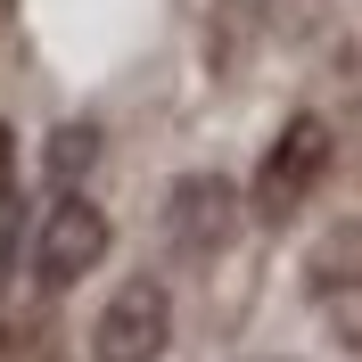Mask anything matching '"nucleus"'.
Listing matches in <instances>:
<instances>
[{"label": "nucleus", "mask_w": 362, "mask_h": 362, "mask_svg": "<svg viewBox=\"0 0 362 362\" xmlns=\"http://www.w3.org/2000/svg\"><path fill=\"white\" fill-rule=\"evenodd\" d=\"M230 239H239V189L223 173H181L165 198V247L181 264H214Z\"/></svg>", "instance_id": "f257e3e1"}, {"label": "nucleus", "mask_w": 362, "mask_h": 362, "mask_svg": "<svg viewBox=\"0 0 362 362\" xmlns=\"http://www.w3.org/2000/svg\"><path fill=\"white\" fill-rule=\"evenodd\" d=\"M305 296H313L321 329H329L346 354H362V223H338L313 255H305Z\"/></svg>", "instance_id": "f03ea898"}, {"label": "nucleus", "mask_w": 362, "mask_h": 362, "mask_svg": "<svg viewBox=\"0 0 362 362\" xmlns=\"http://www.w3.org/2000/svg\"><path fill=\"white\" fill-rule=\"evenodd\" d=\"M321 173H329V124L321 115H296L288 132H280V148L264 157V173H255V223H288V214H305V198L321 189Z\"/></svg>", "instance_id": "7ed1b4c3"}, {"label": "nucleus", "mask_w": 362, "mask_h": 362, "mask_svg": "<svg viewBox=\"0 0 362 362\" xmlns=\"http://www.w3.org/2000/svg\"><path fill=\"white\" fill-rule=\"evenodd\" d=\"M173 346V296L165 280H124L90 329V362H165Z\"/></svg>", "instance_id": "20e7f679"}, {"label": "nucleus", "mask_w": 362, "mask_h": 362, "mask_svg": "<svg viewBox=\"0 0 362 362\" xmlns=\"http://www.w3.org/2000/svg\"><path fill=\"white\" fill-rule=\"evenodd\" d=\"M107 214L83 198V189H66V198L42 214V255H33V272H42V288H74L83 272H99V255H107Z\"/></svg>", "instance_id": "39448f33"}, {"label": "nucleus", "mask_w": 362, "mask_h": 362, "mask_svg": "<svg viewBox=\"0 0 362 362\" xmlns=\"http://www.w3.org/2000/svg\"><path fill=\"white\" fill-rule=\"evenodd\" d=\"M90 157H99V132H90V124H58V132H49V181H58V189H74V181L90 173Z\"/></svg>", "instance_id": "423d86ee"}, {"label": "nucleus", "mask_w": 362, "mask_h": 362, "mask_svg": "<svg viewBox=\"0 0 362 362\" xmlns=\"http://www.w3.org/2000/svg\"><path fill=\"white\" fill-rule=\"evenodd\" d=\"M8 173H17V140H8V124H0V198H8Z\"/></svg>", "instance_id": "0eeeda50"}]
</instances>
